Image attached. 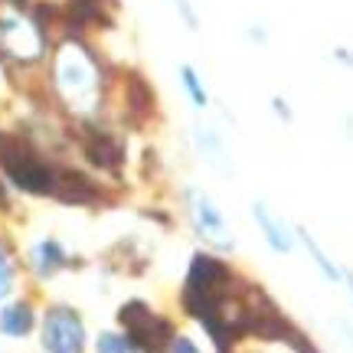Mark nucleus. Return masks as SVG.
<instances>
[{"label":"nucleus","instance_id":"1","mask_svg":"<svg viewBox=\"0 0 353 353\" xmlns=\"http://www.w3.org/2000/svg\"><path fill=\"white\" fill-rule=\"evenodd\" d=\"M56 88L79 112H88L99 99V65L79 43L63 46L56 56Z\"/></svg>","mask_w":353,"mask_h":353},{"label":"nucleus","instance_id":"2","mask_svg":"<svg viewBox=\"0 0 353 353\" xmlns=\"http://www.w3.org/2000/svg\"><path fill=\"white\" fill-rule=\"evenodd\" d=\"M0 167H3V174L10 176L20 190H26V193H37V196L56 193L59 174H56L26 141L13 138V134H0Z\"/></svg>","mask_w":353,"mask_h":353},{"label":"nucleus","instance_id":"3","mask_svg":"<svg viewBox=\"0 0 353 353\" xmlns=\"http://www.w3.org/2000/svg\"><path fill=\"white\" fill-rule=\"evenodd\" d=\"M121 324L128 327V337L134 341L144 353H164L170 343V324L164 317H157L144 301H128L121 307Z\"/></svg>","mask_w":353,"mask_h":353},{"label":"nucleus","instance_id":"4","mask_svg":"<svg viewBox=\"0 0 353 353\" xmlns=\"http://www.w3.org/2000/svg\"><path fill=\"white\" fill-rule=\"evenodd\" d=\"M43 347L46 353H82L85 350V324L72 307H50L43 317Z\"/></svg>","mask_w":353,"mask_h":353},{"label":"nucleus","instance_id":"5","mask_svg":"<svg viewBox=\"0 0 353 353\" xmlns=\"http://www.w3.org/2000/svg\"><path fill=\"white\" fill-rule=\"evenodd\" d=\"M0 52H7L20 63H37L43 56V33L20 13L0 17Z\"/></svg>","mask_w":353,"mask_h":353},{"label":"nucleus","instance_id":"6","mask_svg":"<svg viewBox=\"0 0 353 353\" xmlns=\"http://www.w3.org/2000/svg\"><path fill=\"white\" fill-rule=\"evenodd\" d=\"M190 213H193L196 232H200L210 245H216V249H232V245H236L232 232H229L226 216L219 213V206H216L210 196H203L200 190H190Z\"/></svg>","mask_w":353,"mask_h":353},{"label":"nucleus","instance_id":"7","mask_svg":"<svg viewBox=\"0 0 353 353\" xmlns=\"http://www.w3.org/2000/svg\"><path fill=\"white\" fill-rule=\"evenodd\" d=\"M255 223H259V229H262V236L268 239V245L275 249V252H291V232L288 226L278 219L265 203H255Z\"/></svg>","mask_w":353,"mask_h":353},{"label":"nucleus","instance_id":"8","mask_svg":"<svg viewBox=\"0 0 353 353\" xmlns=\"http://www.w3.org/2000/svg\"><path fill=\"white\" fill-rule=\"evenodd\" d=\"M33 307L26 301H13L7 304L3 311H0V334H7V337H26L30 330H33Z\"/></svg>","mask_w":353,"mask_h":353},{"label":"nucleus","instance_id":"9","mask_svg":"<svg viewBox=\"0 0 353 353\" xmlns=\"http://www.w3.org/2000/svg\"><path fill=\"white\" fill-rule=\"evenodd\" d=\"M85 154L95 167H112L114 170V167L121 164V144L114 138H108V134H92L85 141Z\"/></svg>","mask_w":353,"mask_h":353},{"label":"nucleus","instance_id":"10","mask_svg":"<svg viewBox=\"0 0 353 353\" xmlns=\"http://www.w3.org/2000/svg\"><path fill=\"white\" fill-rule=\"evenodd\" d=\"M56 196H63L65 203H92L95 200V187H92L82 174L65 170V174H59V180H56Z\"/></svg>","mask_w":353,"mask_h":353},{"label":"nucleus","instance_id":"11","mask_svg":"<svg viewBox=\"0 0 353 353\" xmlns=\"http://www.w3.org/2000/svg\"><path fill=\"white\" fill-rule=\"evenodd\" d=\"M33 265H37V275L43 278H50L56 275L59 268L65 265V252H63V245L56 239H43L33 245Z\"/></svg>","mask_w":353,"mask_h":353},{"label":"nucleus","instance_id":"12","mask_svg":"<svg viewBox=\"0 0 353 353\" xmlns=\"http://www.w3.org/2000/svg\"><path fill=\"white\" fill-rule=\"evenodd\" d=\"M301 242L307 245V252H311V259L317 262V268H321V272H324V275H327L330 281H341V268L330 262L327 252H321V245H317V242L311 239V232H304V229H301Z\"/></svg>","mask_w":353,"mask_h":353},{"label":"nucleus","instance_id":"13","mask_svg":"<svg viewBox=\"0 0 353 353\" xmlns=\"http://www.w3.org/2000/svg\"><path fill=\"white\" fill-rule=\"evenodd\" d=\"M95 347H99V353H138V347H134L131 337H121V334H114V330L99 334Z\"/></svg>","mask_w":353,"mask_h":353},{"label":"nucleus","instance_id":"14","mask_svg":"<svg viewBox=\"0 0 353 353\" xmlns=\"http://www.w3.org/2000/svg\"><path fill=\"white\" fill-rule=\"evenodd\" d=\"M180 79H183V88H187V95H190V101H193V105H206V88H203V82H200V76H196V72H193V65H183V69H180Z\"/></svg>","mask_w":353,"mask_h":353},{"label":"nucleus","instance_id":"15","mask_svg":"<svg viewBox=\"0 0 353 353\" xmlns=\"http://www.w3.org/2000/svg\"><path fill=\"white\" fill-rule=\"evenodd\" d=\"M13 285H17V272H13V262L7 259V252L0 249V301L7 298L13 291Z\"/></svg>","mask_w":353,"mask_h":353},{"label":"nucleus","instance_id":"16","mask_svg":"<svg viewBox=\"0 0 353 353\" xmlns=\"http://www.w3.org/2000/svg\"><path fill=\"white\" fill-rule=\"evenodd\" d=\"M174 353H200V350H196V343L190 341V337H176V341H174Z\"/></svg>","mask_w":353,"mask_h":353},{"label":"nucleus","instance_id":"17","mask_svg":"<svg viewBox=\"0 0 353 353\" xmlns=\"http://www.w3.org/2000/svg\"><path fill=\"white\" fill-rule=\"evenodd\" d=\"M350 288H353V278H350Z\"/></svg>","mask_w":353,"mask_h":353}]
</instances>
